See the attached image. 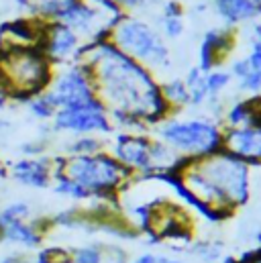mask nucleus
I'll use <instances>...</instances> for the list:
<instances>
[{
  "label": "nucleus",
  "instance_id": "nucleus-17",
  "mask_svg": "<svg viewBox=\"0 0 261 263\" xmlns=\"http://www.w3.org/2000/svg\"><path fill=\"white\" fill-rule=\"evenodd\" d=\"M100 151H104V141L98 135H78L67 145L69 155H96Z\"/></svg>",
  "mask_w": 261,
  "mask_h": 263
},
{
  "label": "nucleus",
  "instance_id": "nucleus-34",
  "mask_svg": "<svg viewBox=\"0 0 261 263\" xmlns=\"http://www.w3.org/2000/svg\"><path fill=\"white\" fill-rule=\"evenodd\" d=\"M6 176H8V172H6V167H4V165H2V161H0V182H2Z\"/></svg>",
  "mask_w": 261,
  "mask_h": 263
},
{
  "label": "nucleus",
  "instance_id": "nucleus-24",
  "mask_svg": "<svg viewBox=\"0 0 261 263\" xmlns=\"http://www.w3.org/2000/svg\"><path fill=\"white\" fill-rule=\"evenodd\" d=\"M161 33L167 39H178L184 33V18H170L161 16Z\"/></svg>",
  "mask_w": 261,
  "mask_h": 263
},
{
  "label": "nucleus",
  "instance_id": "nucleus-18",
  "mask_svg": "<svg viewBox=\"0 0 261 263\" xmlns=\"http://www.w3.org/2000/svg\"><path fill=\"white\" fill-rule=\"evenodd\" d=\"M233 82L231 73L227 69H210L204 73V86H206V92H208V98H220V94L229 88V84Z\"/></svg>",
  "mask_w": 261,
  "mask_h": 263
},
{
  "label": "nucleus",
  "instance_id": "nucleus-29",
  "mask_svg": "<svg viewBox=\"0 0 261 263\" xmlns=\"http://www.w3.org/2000/svg\"><path fill=\"white\" fill-rule=\"evenodd\" d=\"M119 8H123L127 14H129V10H137V8H145L147 4H151L153 0H113Z\"/></svg>",
  "mask_w": 261,
  "mask_h": 263
},
{
  "label": "nucleus",
  "instance_id": "nucleus-23",
  "mask_svg": "<svg viewBox=\"0 0 261 263\" xmlns=\"http://www.w3.org/2000/svg\"><path fill=\"white\" fill-rule=\"evenodd\" d=\"M194 255L202 261L214 263V259H218L220 255V245L212 241H200L194 245Z\"/></svg>",
  "mask_w": 261,
  "mask_h": 263
},
{
  "label": "nucleus",
  "instance_id": "nucleus-2",
  "mask_svg": "<svg viewBox=\"0 0 261 263\" xmlns=\"http://www.w3.org/2000/svg\"><path fill=\"white\" fill-rule=\"evenodd\" d=\"M51 80V62L41 49L18 45L0 55V82L16 98L31 100L45 92Z\"/></svg>",
  "mask_w": 261,
  "mask_h": 263
},
{
  "label": "nucleus",
  "instance_id": "nucleus-20",
  "mask_svg": "<svg viewBox=\"0 0 261 263\" xmlns=\"http://www.w3.org/2000/svg\"><path fill=\"white\" fill-rule=\"evenodd\" d=\"M27 106H29V112L41 121H47V119H53V115L58 112V108L53 106V102L49 100V96L45 92L33 96L31 100H27Z\"/></svg>",
  "mask_w": 261,
  "mask_h": 263
},
{
  "label": "nucleus",
  "instance_id": "nucleus-25",
  "mask_svg": "<svg viewBox=\"0 0 261 263\" xmlns=\"http://www.w3.org/2000/svg\"><path fill=\"white\" fill-rule=\"evenodd\" d=\"M0 263H33V255H31V251L10 249L4 255H0Z\"/></svg>",
  "mask_w": 261,
  "mask_h": 263
},
{
  "label": "nucleus",
  "instance_id": "nucleus-38",
  "mask_svg": "<svg viewBox=\"0 0 261 263\" xmlns=\"http://www.w3.org/2000/svg\"><path fill=\"white\" fill-rule=\"evenodd\" d=\"M212 2H214V0H212Z\"/></svg>",
  "mask_w": 261,
  "mask_h": 263
},
{
  "label": "nucleus",
  "instance_id": "nucleus-7",
  "mask_svg": "<svg viewBox=\"0 0 261 263\" xmlns=\"http://www.w3.org/2000/svg\"><path fill=\"white\" fill-rule=\"evenodd\" d=\"M149 149H151V137L149 135L121 131L117 133L115 139H113L110 155L121 165H125L127 170H130L135 176L149 178L153 174Z\"/></svg>",
  "mask_w": 261,
  "mask_h": 263
},
{
  "label": "nucleus",
  "instance_id": "nucleus-6",
  "mask_svg": "<svg viewBox=\"0 0 261 263\" xmlns=\"http://www.w3.org/2000/svg\"><path fill=\"white\" fill-rule=\"evenodd\" d=\"M51 121L55 131L73 133V135H108L115 129L108 110L100 100L86 106L60 108Z\"/></svg>",
  "mask_w": 261,
  "mask_h": 263
},
{
  "label": "nucleus",
  "instance_id": "nucleus-3",
  "mask_svg": "<svg viewBox=\"0 0 261 263\" xmlns=\"http://www.w3.org/2000/svg\"><path fill=\"white\" fill-rule=\"evenodd\" d=\"M157 139L186 157H208L222 151V125L208 117L178 119L167 117L157 127Z\"/></svg>",
  "mask_w": 261,
  "mask_h": 263
},
{
  "label": "nucleus",
  "instance_id": "nucleus-15",
  "mask_svg": "<svg viewBox=\"0 0 261 263\" xmlns=\"http://www.w3.org/2000/svg\"><path fill=\"white\" fill-rule=\"evenodd\" d=\"M159 90H161L165 102L170 104V108L174 112L176 110H182L184 106H190V92H188L184 80H180V78L167 80V82L159 84Z\"/></svg>",
  "mask_w": 261,
  "mask_h": 263
},
{
  "label": "nucleus",
  "instance_id": "nucleus-13",
  "mask_svg": "<svg viewBox=\"0 0 261 263\" xmlns=\"http://www.w3.org/2000/svg\"><path fill=\"white\" fill-rule=\"evenodd\" d=\"M214 12L222 18L229 29H233L237 25L259 18L261 6L251 0H214Z\"/></svg>",
  "mask_w": 261,
  "mask_h": 263
},
{
  "label": "nucleus",
  "instance_id": "nucleus-32",
  "mask_svg": "<svg viewBox=\"0 0 261 263\" xmlns=\"http://www.w3.org/2000/svg\"><path fill=\"white\" fill-rule=\"evenodd\" d=\"M157 263H184L182 259L176 257H167V255H157Z\"/></svg>",
  "mask_w": 261,
  "mask_h": 263
},
{
  "label": "nucleus",
  "instance_id": "nucleus-26",
  "mask_svg": "<svg viewBox=\"0 0 261 263\" xmlns=\"http://www.w3.org/2000/svg\"><path fill=\"white\" fill-rule=\"evenodd\" d=\"M45 139H33V141H27V143H23L21 145V151H23V155H27V157H39L41 153H45Z\"/></svg>",
  "mask_w": 261,
  "mask_h": 263
},
{
  "label": "nucleus",
  "instance_id": "nucleus-16",
  "mask_svg": "<svg viewBox=\"0 0 261 263\" xmlns=\"http://www.w3.org/2000/svg\"><path fill=\"white\" fill-rule=\"evenodd\" d=\"M31 216H33V206L29 200H10L0 206V227L16 220H29Z\"/></svg>",
  "mask_w": 261,
  "mask_h": 263
},
{
  "label": "nucleus",
  "instance_id": "nucleus-19",
  "mask_svg": "<svg viewBox=\"0 0 261 263\" xmlns=\"http://www.w3.org/2000/svg\"><path fill=\"white\" fill-rule=\"evenodd\" d=\"M53 182H55L53 190H55V194H60V196L71 198V200H90V198H92L82 186H78L76 182L67 180L65 176L55 174V176H53Z\"/></svg>",
  "mask_w": 261,
  "mask_h": 263
},
{
  "label": "nucleus",
  "instance_id": "nucleus-36",
  "mask_svg": "<svg viewBox=\"0 0 261 263\" xmlns=\"http://www.w3.org/2000/svg\"><path fill=\"white\" fill-rule=\"evenodd\" d=\"M251 2H255V4H257V6H261V0H251Z\"/></svg>",
  "mask_w": 261,
  "mask_h": 263
},
{
  "label": "nucleus",
  "instance_id": "nucleus-9",
  "mask_svg": "<svg viewBox=\"0 0 261 263\" xmlns=\"http://www.w3.org/2000/svg\"><path fill=\"white\" fill-rule=\"evenodd\" d=\"M51 227H53V222L49 218L16 220V222L0 227V241H2V245L18 247L23 251L41 249L43 239H45V235L49 233Z\"/></svg>",
  "mask_w": 261,
  "mask_h": 263
},
{
  "label": "nucleus",
  "instance_id": "nucleus-37",
  "mask_svg": "<svg viewBox=\"0 0 261 263\" xmlns=\"http://www.w3.org/2000/svg\"><path fill=\"white\" fill-rule=\"evenodd\" d=\"M255 263H261V259H257V261H255Z\"/></svg>",
  "mask_w": 261,
  "mask_h": 263
},
{
  "label": "nucleus",
  "instance_id": "nucleus-30",
  "mask_svg": "<svg viewBox=\"0 0 261 263\" xmlns=\"http://www.w3.org/2000/svg\"><path fill=\"white\" fill-rule=\"evenodd\" d=\"M113 263H127V251L121 247H108V251H104V261Z\"/></svg>",
  "mask_w": 261,
  "mask_h": 263
},
{
  "label": "nucleus",
  "instance_id": "nucleus-31",
  "mask_svg": "<svg viewBox=\"0 0 261 263\" xmlns=\"http://www.w3.org/2000/svg\"><path fill=\"white\" fill-rule=\"evenodd\" d=\"M130 263H157V255L155 253H141L137 259H133Z\"/></svg>",
  "mask_w": 261,
  "mask_h": 263
},
{
  "label": "nucleus",
  "instance_id": "nucleus-33",
  "mask_svg": "<svg viewBox=\"0 0 261 263\" xmlns=\"http://www.w3.org/2000/svg\"><path fill=\"white\" fill-rule=\"evenodd\" d=\"M253 39L261 41V21L259 23H255V27H253Z\"/></svg>",
  "mask_w": 261,
  "mask_h": 263
},
{
  "label": "nucleus",
  "instance_id": "nucleus-8",
  "mask_svg": "<svg viewBox=\"0 0 261 263\" xmlns=\"http://www.w3.org/2000/svg\"><path fill=\"white\" fill-rule=\"evenodd\" d=\"M222 149L249 167L261 165V125L251 123L237 129L222 127Z\"/></svg>",
  "mask_w": 261,
  "mask_h": 263
},
{
  "label": "nucleus",
  "instance_id": "nucleus-4",
  "mask_svg": "<svg viewBox=\"0 0 261 263\" xmlns=\"http://www.w3.org/2000/svg\"><path fill=\"white\" fill-rule=\"evenodd\" d=\"M110 43L125 53L127 58L135 60L137 64L147 67L149 71L170 69V49L163 37L143 18L125 14L110 31Z\"/></svg>",
  "mask_w": 261,
  "mask_h": 263
},
{
  "label": "nucleus",
  "instance_id": "nucleus-35",
  "mask_svg": "<svg viewBox=\"0 0 261 263\" xmlns=\"http://www.w3.org/2000/svg\"><path fill=\"white\" fill-rule=\"evenodd\" d=\"M225 263H237V259H235V257H227V259H225Z\"/></svg>",
  "mask_w": 261,
  "mask_h": 263
},
{
  "label": "nucleus",
  "instance_id": "nucleus-21",
  "mask_svg": "<svg viewBox=\"0 0 261 263\" xmlns=\"http://www.w3.org/2000/svg\"><path fill=\"white\" fill-rule=\"evenodd\" d=\"M71 263H104V247L100 245H84L69 249Z\"/></svg>",
  "mask_w": 261,
  "mask_h": 263
},
{
  "label": "nucleus",
  "instance_id": "nucleus-11",
  "mask_svg": "<svg viewBox=\"0 0 261 263\" xmlns=\"http://www.w3.org/2000/svg\"><path fill=\"white\" fill-rule=\"evenodd\" d=\"M43 53L49 62H69L78 58V51L82 47L80 35L65 27L62 23H51L43 31Z\"/></svg>",
  "mask_w": 261,
  "mask_h": 263
},
{
  "label": "nucleus",
  "instance_id": "nucleus-28",
  "mask_svg": "<svg viewBox=\"0 0 261 263\" xmlns=\"http://www.w3.org/2000/svg\"><path fill=\"white\" fill-rule=\"evenodd\" d=\"M161 16L170 18H184V6L180 0H165L161 6Z\"/></svg>",
  "mask_w": 261,
  "mask_h": 263
},
{
  "label": "nucleus",
  "instance_id": "nucleus-27",
  "mask_svg": "<svg viewBox=\"0 0 261 263\" xmlns=\"http://www.w3.org/2000/svg\"><path fill=\"white\" fill-rule=\"evenodd\" d=\"M245 58H247L249 66L261 73V41L251 37V41H249V55H245Z\"/></svg>",
  "mask_w": 261,
  "mask_h": 263
},
{
  "label": "nucleus",
  "instance_id": "nucleus-1",
  "mask_svg": "<svg viewBox=\"0 0 261 263\" xmlns=\"http://www.w3.org/2000/svg\"><path fill=\"white\" fill-rule=\"evenodd\" d=\"M55 174L65 176L67 180L82 186L92 198L100 200H117L119 190L135 176L106 151L96 155L58 157L53 165V176Z\"/></svg>",
  "mask_w": 261,
  "mask_h": 263
},
{
  "label": "nucleus",
  "instance_id": "nucleus-10",
  "mask_svg": "<svg viewBox=\"0 0 261 263\" xmlns=\"http://www.w3.org/2000/svg\"><path fill=\"white\" fill-rule=\"evenodd\" d=\"M235 49V31L229 27L222 29H210L204 33L202 43H200V53H198V67L206 73L210 69L220 67L229 55Z\"/></svg>",
  "mask_w": 261,
  "mask_h": 263
},
{
  "label": "nucleus",
  "instance_id": "nucleus-12",
  "mask_svg": "<svg viewBox=\"0 0 261 263\" xmlns=\"http://www.w3.org/2000/svg\"><path fill=\"white\" fill-rule=\"evenodd\" d=\"M10 176L21 186L43 190L53 180V161H49L47 157H25L12 163Z\"/></svg>",
  "mask_w": 261,
  "mask_h": 263
},
{
  "label": "nucleus",
  "instance_id": "nucleus-5",
  "mask_svg": "<svg viewBox=\"0 0 261 263\" xmlns=\"http://www.w3.org/2000/svg\"><path fill=\"white\" fill-rule=\"evenodd\" d=\"M53 106L60 108H71V106H86L98 100L96 88L92 82V71L84 64H73V66L62 69L45 90Z\"/></svg>",
  "mask_w": 261,
  "mask_h": 263
},
{
  "label": "nucleus",
  "instance_id": "nucleus-14",
  "mask_svg": "<svg viewBox=\"0 0 261 263\" xmlns=\"http://www.w3.org/2000/svg\"><path fill=\"white\" fill-rule=\"evenodd\" d=\"M257 112V106H255V98L249 96V98H241L237 102H233L231 106H227L225 110V127L227 129H237V127H247L253 123V117Z\"/></svg>",
  "mask_w": 261,
  "mask_h": 263
},
{
  "label": "nucleus",
  "instance_id": "nucleus-22",
  "mask_svg": "<svg viewBox=\"0 0 261 263\" xmlns=\"http://www.w3.org/2000/svg\"><path fill=\"white\" fill-rule=\"evenodd\" d=\"M33 263H71V255H69V249L45 247V249L35 251Z\"/></svg>",
  "mask_w": 261,
  "mask_h": 263
}]
</instances>
